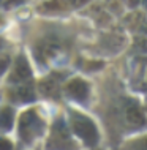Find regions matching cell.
Masks as SVG:
<instances>
[{"label": "cell", "mask_w": 147, "mask_h": 150, "mask_svg": "<svg viewBox=\"0 0 147 150\" xmlns=\"http://www.w3.org/2000/svg\"><path fill=\"white\" fill-rule=\"evenodd\" d=\"M125 24L138 33H147V19L142 13H133L126 16Z\"/></svg>", "instance_id": "obj_6"}, {"label": "cell", "mask_w": 147, "mask_h": 150, "mask_svg": "<svg viewBox=\"0 0 147 150\" xmlns=\"http://www.w3.org/2000/svg\"><path fill=\"white\" fill-rule=\"evenodd\" d=\"M133 47L138 52H147V38H144V36H138V38H134Z\"/></svg>", "instance_id": "obj_12"}, {"label": "cell", "mask_w": 147, "mask_h": 150, "mask_svg": "<svg viewBox=\"0 0 147 150\" xmlns=\"http://www.w3.org/2000/svg\"><path fill=\"white\" fill-rule=\"evenodd\" d=\"M41 133V122L35 111H27L21 115L19 120V134L26 142H30L32 139Z\"/></svg>", "instance_id": "obj_2"}, {"label": "cell", "mask_w": 147, "mask_h": 150, "mask_svg": "<svg viewBox=\"0 0 147 150\" xmlns=\"http://www.w3.org/2000/svg\"><path fill=\"white\" fill-rule=\"evenodd\" d=\"M32 76V71H30V67H28V62L24 55H19L16 59V63H14V71L11 74V79L13 81H26Z\"/></svg>", "instance_id": "obj_4"}, {"label": "cell", "mask_w": 147, "mask_h": 150, "mask_svg": "<svg viewBox=\"0 0 147 150\" xmlns=\"http://www.w3.org/2000/svg\"><path fill=\"white\" fill-rule=\"evenodd\" d=\"M125 117H126V122L134 128L144 127L146 125V117H144V114L141 112V109L138 106H130L125 112Z\"/></svg>", "instance_id": "obj_7"}, {"label": "cell", "mask_w": 147, "mask_h": 150, "mask_svg": "<svg viewBox=\"0 0 147 150\" xmlns=\"http://www.w3.org/2000/svg\"><path fill=\"white\" fill-rule=\"evenodd\" d=\"M8 65H10V57L6 54H0V76L8 70Z\"/></svg>", "instance_id": "obj_13"}, {"label": "cell", "mask_w": 147, "mask_h": 150, "mask_svg": "<svg viewBox=\"0 0 147 150\" xmlns=\"http://www.w3.org/2000/svg\"><path fill=\"white\" fill-rule=\"evenodd\" d=\"M68 2H70L73 6H79V5H82L85 0H68Z\"/></svg>", "instance_id": "obj_16"}, {"label": "cell", "mask_w": 147, "mask_h": 150, "mask_svg": "<svg viewBox=\"0 0 147 150\" xmlns=\"http://www.w3.org/2000/svg\"><path fill=\"white\" fill-rule=\"evenodd\" d=\"M40 90H41L43 95L55 98L57 93H59V86H57L52 79H43L41 82H40Z\"/></svg>", "instance_id": "obj_9"}, {"label": "cell", "mask_w": 147, "mask_h": 150, "mask_svg": "<svg viewBox=\"0 0 147 150\" xmlns=\"http://www.w3.org/2000/svg\"><path fill=\"white\" fill-rule=\"evenodd\" d=\"M13 109L11 108H3L0 109V128L2 129H10L11 125H13Z\"/></svg>", "instance_id": "obj_10"}, {"label": "cell", "mask_w": 147, "mask_h": 150, "mask_svg": "<svg viewBox=\"0 0 147 150\" xmlns=\"http://www.w3.org/2000/svg\"><path fill=\"white\" fill-rule=\"evenodd\" d=\"M13 98L18 101H22V103H30V101L35 100V92L33 87L30 86H19L18 88L13 90Z\"/></svg>", "instance_id": "obj_8"}, {"label": "cell", "mask_w": 147, "mask_h": 150, "mask_svg": "<svg viewBox=\"0 0 147 150\" xmlns=\"http://www.w3.org/2000/svg\"><path fill=\"white\" fill-rule=\"evenodd\" d=\"M144 6H146V10H147V0H144Z\"/></svg>", "instance_id": "obj_18"}, {"label": "cell", "mask_w": 147, "mask_h": 150, "mask_svg": "<svg viewBox=\"0 0 147 150\" xmlns=\"http://www.w3.org/2000/svg\"><path fill=\"white\" fill-rule=\"evenodd\" d=\"M24 0H6V6H14V5H19Z\"/></svg>", "instance_id": "obj_15"}, {"label": "cell", "mask_w": 147, "mask_h": 150, "mask_svg": "<svg viewBox=\"0 0 147 150\" xmlns=\"http://www.w3.org/2000/svg\"><path fill=\"white\" fill-rule=\"evenodd\" d=\"M71 127H73V131L87 145H95L98 142V131L90 119L79 115V114H75L71 120Z\"/></svg>", "instance_id": "obj_1"}, {"label": "cell", "mask_w": 147, "mask_h": 150, "mask_svg": "<svg viewBox=\"0 0 147 150\" xmlns=\"http://www.w3.org/2000/svg\"><path fill=\"white\" fill-rule=\"evenodd\" d=\"M126 149L128 150H147V136L130 142L128 145H126Z\"/></svg>", "instance_id": "obj_11"}, {"label": "cell", "mask_w": 147, "mask_h": 150, "mask_svg": "<svg viewBox=\"0 0 147 150\" xmlns=\"http://www.w3.org/2000/svg\"><path fill=\"white\" fill-rule=\"evenodd\" d=\"M68 93L77 101H84L89 95V84L84 82L82 79H73L67 87Z\"/></svg>", "instance_id": "obj_3"}, {"label": "cell", "mask_w": 147, "mask_h": 150, "mask_svg": "<svg viewBox=\"0 0 147 150\" xmlns=\"http://www.w3.org/2000/svg\"><path fill=\"white\" fill-rule=\"evenodd\" d=\"M125 2H126V5H128V6H136L138 5V3H139V0H125Z\"/></svg>", "instance_id": "obj_17"}, {"label": "cell", "mask_w": 147, "mask_h": 150, "mask_svg": "<svg viewBox=\"0 0 147 150\" xmlns=\"http://www.w3.org/2000/svg\"><path fill=\"white\" fill-rule=\"evenodd\" d=\"M0 150H13V144L3 137V139H0Z\"/></svg>", "instance_id": "obj_14"}, {"label": "cell", "mask_w": 147, "mask_h": 150, "mask_svg": "<svg viewBox=\"0 0 147 150\" xmlns=\"http://www.w3.org/2000/svg\"><path fill=\"white\" fill-rule=\"evenodd\" d=\"M3 46V41H2V38H0V47H2Z\"/></svg>", "instance_id": "obj_19"}, {"label": "cell", "mask_w": 147, "mask_h": 150, "mask_svg": "<svg viewBox=\"0 0 147 150\" xmlns=\"http://www.w3.org/2000/svg\"><path fill=\"white\" fill-rule=\"evenodd\" d=\"M60 49H62V44H60V40L57 38H44L41 43H40V52L44 55L46 59H51L54 57V55H57L60 52Z\"/></svg>", "instance_id": "obj_5"}]
</instances>
